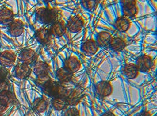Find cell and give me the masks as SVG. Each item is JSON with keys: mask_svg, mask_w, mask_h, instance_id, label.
<instances>
[{"mask_svg": "<svg viewBox=\"0 0 157 116\" xmlns=\"http://www.w3.org/2000/svg\"><path fill=\"white\" fill-rule=\"evenodd\" d=\"M7 75V72L4 69H0V83L5 80Z\"/></svg>", "mask_w": 157, "mask_h": 116, "instance_id": "obj_30", "label": "cell"}, {"mask_svg": "<svg viewBox=\"0 0 157 116\" xmlns=\"http://www.w3.org/2000/svg\"><path fill=\"white\" fill-rule=\"evenodd\" d=\"M64 67L71 73H75L81 68V63L77 57L70 56L65 60Z\"/></svg>", "mask_w": 157, "mask_h": 116, "instance_id": "obj_18", "label": "cell"}, {"mask_svg": "<svg viewBox=\"0 0 157 116\" xmlns=\"http://www.w3.org/2000/svg\"><path fill=\"white\" fill-rule=\"evenodd\" d=\"M41 88L45 95L52 99L61 96L65 97L68 90L63 83L52 80H50Z\"/></svg>", "mask_w": 157, "mask_h": 116, "instance_id": "obj_2", "label": "cell"}, {"mask_svg": "<svg viewBox=\"0 0 157 116\" xmlns=\"http://www.w3.org/2000/svg\"><path fill=\"white\" fill-rule=\"evenodd\" d=\"M84 20L82 17L78 14L72 15L66 24L67 29L71 33H78L84 29Z\"/></svg>", "mask_w": 157, "mask_h": 116, "instance_id": "obj_5", "label": "cell"}, {"mask_svg": "<svg viewBox=\"0 0 157 116\" xmlns=\"http://www.w3.org/2000/svg\"><path fill=\"white\" fill-rule=\"evenodd\" d=\"M136 65L140 72L148 73L154 68V60L150 56L144 54L140 56L136 60Z\"/></svg>", "mask_w": 157, "mask_h": 116, "instance_id": "obj_6", "label": "cell"}, {"mask_svg": "<svg viewBox=\"0 0 157 116\" xmlns=\"http://www.w3.org/2000/svg\"><path fill=\"white\" fill-rule=\"evenodd\" d=\"M36 37L37 41L43 45H48L52 40V34L50 29L42 27L36 32Z\"/></svg>", "mask_w": 157, "mask_h": 116, "instance_id": "obj_8", "label": "cell"}, {"mask_svg": "<svg viewBox=\"0 0 157 116\" xmlns=\"http://www.w3.org/2000/svg\"><path fill=\"white\" fill-rule=\"evenodd\" d=\"M56 76L58 81L61 83L70 82L74 77V73L67 70L64 67L58 68L56 72Z\"/></svg>", "mask_w": 157, "mask_h": 116, "instance_id": "obj_11", "label": "cell"}, {"mask_svg": "<svg viewBox=\"0 0 157 116\" xmlns=\"http://www.w3.org/2000/svg\"><path fill=\"white\" fill-rule=\"evenodd\" d=\"M8 30L11 36H20L24 31V24L21 20L12 21L8 25Z\"/></svg>", "mask_w": 157, "mask_h": 116, "instance_id": "obj_19", "label": "cell"}, {"mask_svg": "<svg viewBox=\"0 0 157 116\" xmlns=\"http://www.w3.org/2000/svg\"><path fill=\"white\" fill-rule=\"evenodd\" d=\"M0 116H2V115H1V113H0Z\"/></svg>", "mask_w": 157, "mask_h": 116, "instance_id": "obj_34", "label": "cell"}, {"mask_svg": "<svg viewBox=\"0 0 157 116\" xmlns=\"http://www.w3.org/2000/svg\"><path fill=\"white\" fill-rule=\"evenodd\" d=\"M136 116H152V114L148 111H142Z\"/></svg>", "mask_w": 157, "mask_h": 116, "instance_id": "obj_31", "label": "cell"}, {"mask_svg": "<svg viewBox=\"0 0 157 116\" xmlns=\"http://www.w3.org/2000/svg\"><path fill=\"white\" fill-rule=\"evenodd\" d=\"M122 73L126 78L129 80H132L138 77L140 71L136 64L128 63L124 65L122 69Z\"/></svg>", "mask_w": 157, "mask_h": 116, "instance_id": "obj_15", "label": "cell"}, {"mask_svg": "<svg viewBox=\"0 0 157 116\" xmlns=\"http://www.w3.org/2000/svg\"><path fill=\"white\" fill-rule=\"evenodd\" d=\"M101 116H116L114 113L111 111H107L105 112Z\"/></svg>", "mask_w": 157, "mask_h": 116, "instance_id": "obj_32", "label": "cell"}, {"mask_svg": "<svg viewBox=\"0 0 157 116\" xmlns=\"http://www.w3.org/2000/svg\"><path fill=\"white\" fill-rule=\"evenodd\" d=\"M14 14L13 11L7 8H4L0 10V22L7 24L13 20Z\"/></svg>", "mask_w": 157, "mask_h": 116, "instance_id": "obj_24", "label": "cell"}, {"mask_svg": "<svg viewBox=\"0 0 157 116\" xmlns=\"http://www.w3.org/2000/svg\"><path fill=\"white\" fill-rule=\"evenodd\" d=\"M48 106V102L44 98H38L33 103V107L39 113L45 111Z\"/></svg>", "mask_w": 157, "mask_h": 116, "instance_id": "obj_25", "label": "cell"}, {"mask_svg": "<svg viewBox=\"0 0 157 116\" xmlns=\"http://www.w3.org/2000/svg\"><path fill=\"white\" fill-rule=\"evenodd\" d=\"M52 106L55 110L61 111L67 109L70 105L66 97L64 96H61L53 98L52 100Z\"/></svg>", "mask_w": 157, "mask_h": 116, "instance_id": "obj_22", "label": "cell"}, {"mask_svg": "<svg viewBox=\"0 0 157 116\" xmlns=\"http://www.w3.org/2000/svg\"><path fill=\"white\" fill-rule=\"evenodd\" d=\"M31 72V68L29 65L24 63L18 64L15 68L14 73L16 77L22 80L28 78Z\"/></svg>", "mask_w": 157, "mask_h": 116, "instance_id": "obj_13", "label": "cell"}, {"mask_svg": "<svg viewBox=\"0 0 157 116\" xmlns=\"http://www.w3.org/2000/svg\"><path fill=\"white\" fill-rule=\"evenodd\" d=\"M52 80L49 75H43V76H38L36 79V83L40 87H43L45 86L50 80Z\"/></svg>", "mask_w": 157, "mask_h": 116, "instance_id": "obj_26", "label": "cell"}, {"mask_svg": "<svg viewBox=\"0 0 157 116\" xmlns=\"http://www.w3.org/2000/svg\"><path fill=\"white\" fill-rule=\"evenodd\" d=\"M8 105V102L0 97V113L4 111L7 108Z\"/></svg>", "mask_w": 157, "mask_h": 116, "instance_id": "obj_28", "label": "cell"}, {"mask_svg": "<svg viewBox=\"0 0 157 116\" xmlns=\"http://www.w3.org/2000/svg\"><path fill=\"white\" fill-rule=\"evenodd\" d=\"M16 56L10 51H5L0 54V63L4 67H11L14 64Z\"/></svg>", "mask_w": 157, "mask_h": 116, "instance_id": "obj_20", "label": "cell"}, {"mask_svg": "<svg viewBox=\"0 0 157 116\" xmlns=\"http://www.w3.org/2000/svg\"></svg>", "mask_w": 157, "mask_h": 116, "instance_id": "obj_35", "label": "cell"}, {"mask_svg": "<svg viewBox=\"0 0 157 116\" xmlns=\"http://www.w3.org/2000/svg\"><path fill=\"white\" fill-rule=\"evenodd\" d=\"M8 91H10V87L7 82L4 80L0 83V94Z\"/></svg>", "mask_w": 157, "mask_h": 116, "instance_id": "obj_29", "label": "cell"}, {"mask_svg": "<svg viewBox=\"0 0 157 116\" xmlns=\"http://www.w3.org/2000/svg\"><path fill=\"white\" fill-rule=\"evenodd\" d=\"M99 47L98 46L95 40L89 39L82 44L81 50L87 56H93L97 52Z\"/></svg>", "mask_w": 157, "mask_h": 116, "instance_id": "obj_14", "label": "cell"}, {"mask_svg": "<svg viewBox=\"0 0 157 116\" xmlns=\"http://www.w3.org/2000/svg\"><path fill=\"white\" fill-rule=\"evenodd\" d=\"M33 72L37 77L49 75L50 67L47 63L44 61H38L36 63L34 67Z\"/></svg>", "mask_w": 157, "mask_h": 116, "instance_id": "obj_21", "label": "cell"}, {"mask_svg": "<svg viewBox=\"0 0 157 116\" xmlns=\"http://www.w3.org/2000/svg\"><path fill=\"white\" fill-rule=\"evenodd\" d=\"M100 0H79V4L83 10L89 13H93L98 6Z\"/></svg>", "mask_w": 157, "mask_h": 116, "instance_id": "obj_23", "label": "cell"}, {"mask_svg": "<svg viewBox=\"0 0 157 116\" xmlns=\"http://www.w3.org/2000/svg\"><path fill=\"white\" fill-rule=\"evenodd\" d=\"M50 30L52 36L60 38L66 33L67 29L66 24L61 18L51 25Z\"/></svg>", "mask_w": 157, "mask_h": 116, "instance_id": "obj_9", "label": "cell"}, {"mask_svg": "<svg viewBox=\"0 0 157 116\" xmlns=\"http://www.w3.org/2000/svg\"><path fill=\"white\" fill-rule=\"evenodd\" d=\"M122 15L129 19L136 17L138 13L136 0H120Z\"/></svg>", "mask_w": 157, "mask_h": 116, "instance_id": "obj_3", "label": "cell"}, {"mask_svg": "<svg viewBox=\"0 0 157 116\" xmlns=\"http://www.w3.org/2000/svg\"><path fill=\"white\" fill-rule=\"evenodd\" d=\"M46 6H50V4L54 2L56 0H42Z\"/></svg>", "mask_w": 157, "mask_h": 116, "instance_id": "obj_33", "label": "cell"}, {"mask_svg": "<svg viewBox=\"0 0 157 116\" xmlns=\"http://www.w3.org/2000/svg\"><path fill=\"white\" fill-rule=\"evenodd\" d=\"M85 90L81 86H77L73 88H68L65 95L70 106H75L78 104L84 95Z\"/></svg>", "mask_w": 157, "mask_h": 116, "instance_id": "obj_4", "label": "cell"}, {"mask_svg": "<svg viewBox=\"0 0 157 116\" xmlns=\"http://www.w3.org/2000/svg\"><path fill=\"white\" fill-rule=\"evenodd\" d=\"M126 46L127 43L123 38L119 37H113L108 47L112 51L118 52L124 50Z\"/></svg>", "mask_w": 157, "mask_h": 116, "instance_id": "obj_16", "label": "cell"}, {"mask_svg": "<svg viewBox=\"0 0 157 116\" xmlns=\"http://www.w3.org/2000/svg\"><path fill=\"white\" fill-rule=\"evenodd\" d=\"M37 54L31 49H25L20 54V59L22 63L28 65L34 63L37 60Z\"/></svg>", "mask_w": 157, "mask_h": 116, "instance_id": "obj_17", "label": "cell"}, {"mask_svg": "<svg viewBox=\"0 0 157 116\" xmlns=\"http://www.w3.org/2000/svg\"><path fill=\"white\" fill-rule=\"evenodd\" d=\"M64 116H81L80 113L78 109L74 106L68 108L65 110Z\"/></svg>", "mask_w": 157, "mask_h": 116, "instance_id": "obj_27", "label": "cell"}, {"mask_svg": "<svg viewBox=\"0 0 157 116\" xmlns=\"http://www.w3.org/2000/svg\"><path fill=\"white\" fill-rule=\"evenodd\" d=\"M113 38V35L108 31H101L96 37V43L98 46L101 48H105L109 46V43Z\"/></svg>", "mask_w": 157, "mask_h": 116, "instance_id": "obj_12", "label": "cell"}, {"mask_svg": "<svg viewBox=\"0 0 157 116\" xmlns=\"http://www.w3.org/2000/svg\"><path fill=\"white\" fill-rule=\"evenodd\" d=\"M61 11L57 7L45 6L38 8L36 11V20L45 25H51L61 19Z\"/></svg>", "mask_w": 157, "mask_h": 116, "instance_id": "obj_1", "label": "cell"}, {"mask_svg": "<svg viewBox=\"0 0 157 116\" xmlns=\"http://www.w3.org/2000/svg\"><path fill=\"white\" fill-rule=\"evenodd\" d=\"M131 25V22L130 19L124 15L118 17L115 21V28L120 33L127 32L130 29Z\"/></svg>", "mask_w": 157, "mask_h": 116, "instance_id": "obj_10", "label": "cell"}, {"mask_svg": "<svg viewBox=\"0 0 157 116\" xmlns=\"http://www.w3.org/2000/svg\"><path fill=\"white\" fill-rule=\"evenodd\" d=\"M95 93L101 99L109 97L113 93V87L108 81H101L95 84Z\"/></svg>", "mask_w": 157, "mask_h": 116, "instance_id": "obj_7", "label": "cell"}]
</instances>
